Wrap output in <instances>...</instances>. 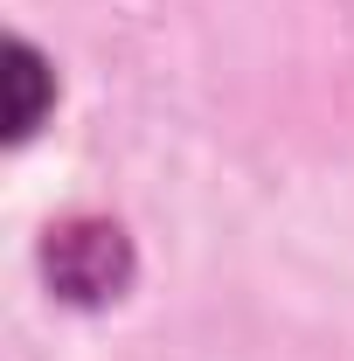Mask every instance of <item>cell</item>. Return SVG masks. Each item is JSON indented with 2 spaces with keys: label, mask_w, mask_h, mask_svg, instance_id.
<instances>
[{
  "label": "cell",
  "mask_w": 354,
  "mask_h": 361,
  "mask_svg": "<svg viewBox=\"0 0 354 361\" xmlns=\"http://www.w3.org/2000/svg\"><path fill=\"white\" fill-rule=\"evenodd\" d=\"M49 278L70 299H104L126 285V236L111 223H63L49 229Z\"/></svg>",
  "instance_id": "6da1fadb"
},
{
  "label": "cell",
  "mask_w": 354,
  "mask_h": 361,
  "mask_svg": "<svg viewBox=\"0 0 354 361\" xmlns=\"http://www.w3.org/2000/svg\"><path fill=\"white\" fill-rule=\"evenodd\" d=\"M7 56H14V77H21V104H14V139H21L28 126H35V90H42V63H35V49H28V42H14Z\"/></svg>",
  "instance_id": "7a4b0ae2"
}]
</instances>
